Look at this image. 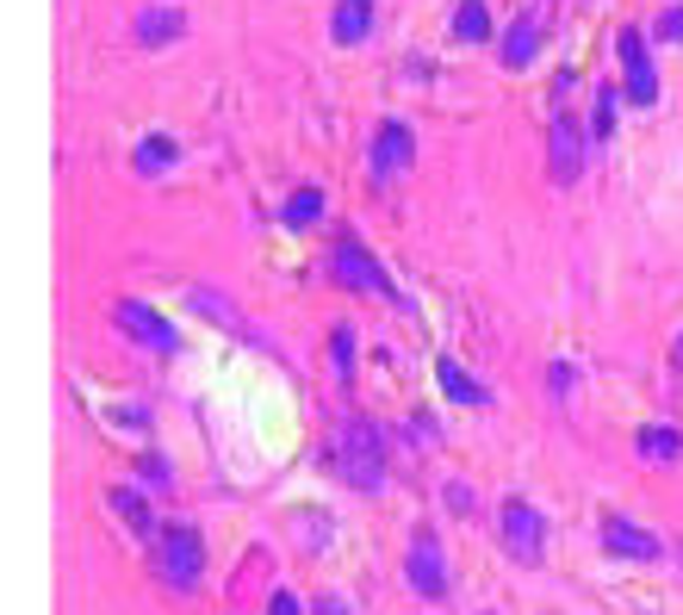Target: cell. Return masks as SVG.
<instances>
[{"label":"cell","instance_id":"cb8c5ba5","mask_svg":"<svg viewBox=\"0 0 683 615\" xmlns=\"http://www.w3.org/2000/svg\"><path fill=\"white\" fill-rule=\"evenodd\" d=\"M143 479H150V485H169V461H155V454H143Z\"/></svg>","mask_w":683,"mask_h":615},{"label":"cell","instance_id":"4fadbf2b","mask_svg":"<svg viewBox=\"0 0 683 615\" xmlns=\"http://www.w3.org/2000/svg\"><path fill=\"white\" fill-rule=\"evenodd\" d=\"M367 32H373V0H336L329 38H336V44H361Z\"/></svg>","mask_w":683,"mask_h":615},{"label":"cell","instance_id":"30bf717a","mask_svg":"<svg viewBox=\"0 0 683 615\" xmlns=\"http://www.w3.org/2000/svg\"><path fill=\"white\" fill-rule=\"evenodd\" d=\"M541 25H547V13L534 7V13H522V20L503 32V69H529V62L541 57Z\"/></svg>","mask_w":683,"mask_h":615},{"label":"cell","instance_id":"ffe728a7","mask_svg":"<svg viewBox=\"0 0 683 615\" xmlns=\"http://www.w3.org/2000/svg\"><path fill=\"white\" fill-rule=\"evenodd\" d=\"M329 348H336V373H342V380H348V373H355V329L342 324L336 336H329Z\"/></svg>","mask_w":683,"mask_h":615},{"label":"cell","instance_id":"277c9868","mask_svg":"<svg viewBox=\"0 0 683 615\" xmlns=\"http://www.w3.org/2000/svg\"><path fill=\"white\" fill-rule=\"evenodd\" d=\"M503 541H510V554L522 559V566H541V547H547V522H541V510L522 498L503 503Z\"/></svg>","mask_w":683,"mask_h":615},{"label":"cell","instance_id":"7402d4cb","mask_svg":"<svg viewBox=\"0 0 683 615\" xmlns=\"http://www.w3.org/2000/svg\"><path fill=\"white\" fill-rule=\"evenodd\" d=\"M448 510H454V517H473V510H478L473 485H448Z\"/></svg>","mask_w":683,"mask_h":615},{"label":"cell","instance_id":"52a82bcc","mask_svg":"<svg viewBox=\"0 0 683 615\" xmlns=\"http://www.w3.org/2000/svg\"><path fill=\"white\" fill-rule=\"evenodd\" d=\"M547 150H553L547 174H553V181H559V187H571V181L584 174V137H578V125H571V118H553V131H547Z\"/></svg>","mask_w":683,"mask_h":615},{"label":"cell","instance_id":"6da1fadb","mask_svg":"<svg viewBox=\"0 0 683 615\" xmlns=\"http://www.w3.org/2000/svg\"><path fill=\"white\" fill-rule=\"evenodd\" d=\"M329 461H336L342 485H355V491H380L385 485V436L373 423H361V417H348L336 436V448H329Z\"/></svg>","mask_w":683,"mask_h":615},{"label":"cell","instance_id":"7c38bea8","mask_svg":"<svg viewBox=\"0 0 683 615\" xmlns=\"http://www.w3.org/2000/svg\"><path fill=\"white\" fill-rule=\"evenodd\" d=\"M137 44H169V38H181L187 32V13L181 7H137Z\"/></svg>","mask_w":683,"mask_h":615},{"label":"cell","instance_id":"8fae6325","mask_svg":"<svg viewBox=\"0 0 683 615\" xmlns=\"http://www.w3.org/2000/svg\"><path fill=\"white\" fill-rule=\"evenodd\" d=\"M603 547H609V554H622V559H659L664 554L659 541L646 535V529H634L627 517H609L603 522Z\"/></svg>","mask_w":683,"mask_h":615},{"label":"cell","instance_id":"484cf974","mask_svg":"<svg viewBox=\"0 0 683 615\" xmlns=\"http://www.w3.org/2000/svg\"><path fill=\"white\" fill-rule=\"evenodd\" d=\"M317 615H348V603L342 596H317Z\"/></svg>","mask_w":683,"mask_h":615},{"label":"cell","instance_id":"7a4b0ae2","mask_svg":"<svg viewBox=\"0 0 683 615\" xmlns=\"http://www.w3.org/2000/svg\"><path fill=\"white\" fill-rule=\"evenodd\" d=\"M199 572H206V541H199V529H187V522L162 529V541H155V578L174 584V591H193Z\"/></svg>","mask_w":683,"mask_h":615},{"label":"cell","instance_id":"603a6c76","mask_svg":"<svg viewBox=\"0 0 683 615\" xmlns=\"http://www.w3.org/2000/svg\"><path fill=\"white\" fill-rule=\"evenodd\" d=\"M267 615H304V610H299V596H292V591H274V603H267Z\"/></svg>","mask_w":683,"mask_h":615},{"label":"cell","instance_id":"3957f363","mask_svg":"<svg viewBox=\"0 0 683 615\" xmlns=\"http://www.w3.org/2000/svg\"><path fill=\"white\" fill-rule=\"evenodd\" d=\"M329 274H336L342 287H355V292H380V299H392L398 311H410V305L398 299V287L385 280V268L361 250V243H336V255H329Z\"/></svg>","mask_w":683,"mask_h":615},{"label":"cell","instance_id":"8992f818","mask_svg":"<svg viewBox=\"0 0 683 615\" xmlns=\"http://www.w3.org/2000/svg\"><path fill=\"white\" fill-rule=\"evenodd\" d=\"M622 62H627V100H634V106H652V100H659V76H652L640 25H627L622 32Z\"/></svg>","mask_w":683,"mask_h":615},{"label":"cell","instance_id":"d4e9b609","mask_svg":"<svg viewBox=\"0 0 683 615\" xmlns=\"http://www.w3.org/2000/svg\"><path fill=\"white\" fill-rule=\"evenodd\" d=\"M659 38H683V7H678V13H664V20H659Z\"/></svg>","mask_w":683,"mask_h":615},{"label":"cell","instance_id":"ba28073f","mask_svg":"<svg viewBox=\"0 0 683 615\" xmlns=\"http://www.w3.org/2000/svg\"><path fill=\"white\" fill-rule=\"evenodd\" d=\"M410 155H417V137H410V125L385 118L380 137H373V174H380V181H392L398 169H410Z\"/></svg>","mask_w":683,"mask_h":615},{"label":"cell","instance_id":"9c48e42d","mask_svg":"<svg viewBox=\"0 0 683 615\" xmlns=\"http://www.w3.org/2000/svg\"><path fill=\"white\" fill-rule=\"evenodd\" d=\"M404 572H410V584H417L422 596H448V566H441L436 535H417V541H410V559H404Z\"/></svg>","mask_w":683,"mask_h":615},{"label":"cell","instance_id":"5bb4252c","mask_svg":"<svg viewBox=\"0 0 683 615\" xmlns=\"http://www.w3.org/2000/svg\"><path fill=\"white\" fill-rule=\"evenodd\" d=\"M174 162H181V143H174V137H143L137 155H131L137 174H162V169H174Z\"/></svg>","mask_w":683,"mask_h":615},{"label":"cell","instance_id":"2e32d148","mask_svg":"<svg viewBox=\"0 0 683 615\" xmlns=\"http://www.w3.org/2000/svg\"><path fill=\"white\" fill-rule=\"evenodd\" d=\"M454 38H466V44H485V38H491V13H485V0H460Z\"/></svg>","mask_w":683,"mask_h":615},{"label":"cell","instance_id":"5b68a950","mask_svg":"<svg viewBox=\"0 0 683 615\" xmlns=\"http://www.w3.org/2000/svg\"><path fill=\"white\" fill-rule=\"evenodd\" d=\"M113 324L125 329V336H137L143 348H162V355H169V348L181 343L169 317H162V311H150L143 299H118V305H113Z\"/></svg>","mask_w":683,"mask_h":615},{"label":"cell","instance_id":"9a60e30c","mask_svg":"<svg viewBox=\"0 0 683 615\" xmlns=\"http://www.w3.org/2000/svg\"><path fill=\"white\" fill-rule=\"evenodd\" d=\"M634 442H640L646 461H678V454H683V436H678L671 423H646L640 436H634Z\"/></svg>","mask_w":683,"mask_h":615},{"label":"cell","instance_id":"e0dca14e","mask_svg":"<svg viewBox=\"0 0 683 615\" xmlns=\"http://www.w3.org/2000/svg\"><path fill=\"white\" fill-rule=\"evenodd\" d=\"M118 510V517L131 522L137 535H155V517H150V503H143V491H113V498H106Z\"/></svg>","mask_w":683,"mask_h":615},{"label":"cell","instance_id":"44dd1931","mask_svg":"<svg viewBox=\"0 0 683 615\" xmlns=\"http://www.w3.org/2000/svg\"><path fill=\"white\" fill-rule=\"evenodd\" d=\"M615 106H622V94H615V88H603V94H597V143L615 131Z\"/></svg>","mask_w":683,"mask_h":615},{"label":"cell","instance_id":"d6986e66","mask_svg":"<svg viewBox=\"0 0 683 615\" xmlns=\"http://www.w3.org/2000/svg\"><path fill=\"white\" fill-rule=\"evenodd\" d=\"M441 385H448V398H460V404H485V392H478L454 361H441Z\"/></svg>","mask_w":683,"mask_h":615},{"label":"cell","instance_id":"ac0fdd59","mask_svg":"<svg viewBox=\"0 0 683 615\" xmlns=\"http://www.w3.org/2000/svg\"><path fill=\"white\" fill-rule=\"evenodd\" d=\"M317 218H323V193L317 187H304V193L286 199V224H299V231H304V224H317Z\"/></svg>","mask_w":683,"mask_h":615}]
</instances>
